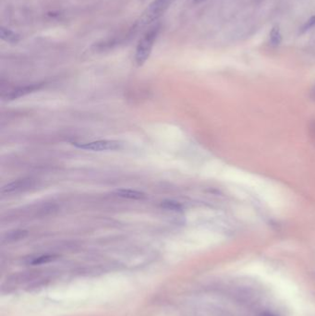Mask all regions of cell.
<instances>
[{"label": "cell", "instance_id": "8fae6325", "mask_svg": "<svg viewBox=\"0 0 315 316\" xmlns=\"http://www.w3.org/2000/svg\"><path fill=\"white\" fill-rule=\"evenodd\" d=\"M28 235V232L26 231H16L10 232L7 235V241H19Z\"/></svg>", "mask_w": 315, "mask_h": 316}, {"label": "cell", "instance_id": "5bb4252c", "mask_svg": "<svg viewBox=\"0 0 315 316\" xmlns=\"http://www.w3.org/2000/svg\"><path fill=\"white\" fill-rule=\"evenodd\" d=\"M195 3H202V2H204L205 0H193Z\"/></svg>", "mask_w": 315, "mask_h": 316}, {"label": "cell", "instance_id": "9c48e42d", "mask_svg": "<svg viewBox=\"0 0 315 316\" xmlns=\"http://www.w3.org/2000/svg\"><path fill=\"white\" fill-rule=\"evenodd\" d=\"M161 207L164 208L165 210L175 211V212H180V211L182 210V206H181L180 203L171 201V200L162 202Z\"/></svg>", "mask_w": 315, "mask_h": 316}, {"label": "cell", "instance_id": "6da1fadb", "mask_svg": "<svg viewBox=\"0 0 315 316\" xmlns=\"http://www.w3.org/2000/svg\"><path fill=\"white\" fill-rule=\"evenodd\" d=\"M160 32V25L155 24L142 35L140 38L135 52V63L138 67L145 65V62L149 60L151 53L155 45V42L158 38Z\"/></svg>", "mask_w": 315, "mask_h": 316}, {"label": "cell", "instance_id": "3957f363", "mask_svg": "<svg viewBox=\"0 0 315 316\" xmlns=\"http://www.w3.org/2000/svg\"><path fill=\"white\" fill-rule=\"evenodd\" d=\"M173 1L174 0H155L146 11L144 20L146 22H151L157 20L162 14L165 13V10L169 8Z\"/></svg>", "mask_w": 315, "mask_h": 316}, {"label": "cell", "instance_id": "30bf717a", "mask_svg": "<svg viewBox=\"0 0 315 316\" xmlns=\"http://www.w3.org/2000/svg\"><path fill=\"white\" fill-rule=\"evenodd\" d=\"M269 41L272 45H279L282 41V35H281L280 30L278 28H273L271 31L270 35H269Z\"/></svg>", "mask_w": 315, "mask_h": 316}, {"label": "cell", "instance_id": "8992f818", "mask_svg": "<svg viewBox=\"0 0 315 316\" xmlns=\"http://www.w3.org/2000/svg\"><path fill=\"white\" fill-rule=\"evenodd\" d=\"M116 195L130 199V200H142L145 197V194L141 191L130 190V189H120L115 191Z\"/></svg>", "mask_w": 315, "mask_h": 316}, {"label": "cell", "instance_id": "5b68a950", "mask_svg": "<svg viewBox=\"0 0 315 316\" xmlns=\"http://www.w3.org/2000/svg\"><path fill=\"white\" fill-rule=\"evenodd\" d=\"M42 87V84H31V85L22 86L19 87L15 90L10 92V94L7 96V98L9 100H14L17 98H20L22 96H25L26 95H29L34 93L35 91H38Z\"/></svg>", "mask_w": 315, "mask_h": 316}, {"label": "cell", "instance_id": "4fadbf2b", "mask_svg": "<svg viewBox=\"0 0 315 316\" xmlns=\"http://www.w3.org/2000/svg\"><path fill=\"white\" fill-rule=\"evenodd\" d=\"M311 97L314 99L315 98V85L313 86V88H312V90H311Z\"/></svg>", "mask_w": 315, "mask_h": 316}, {"label": "cell", "instance_id": "277c9868", "mask_svg": "<svg viewBox=\"0 0 315 316\" xmlns=\"http://www.w3.org/2000/svg\"><path fill=\"white\" fill-rule=\"evenodd\" d=\"M35 184V182L31 179H23L19 181H13L8 185L4 186L2 189L3 193H13L20 191L29 190Z\"/></svg>", "mask_w": 315, "mask_h": 316}, {"label": "cell", "instance_id": "7c38bea8", "mask_svg": "<svg viewBox=\"0 0 315 316\" xmlns=\"http://www.w3.org/2000/svg\"><path fill=\"white\" fill-rule=\"evenodd\" d=\"M310 132H311V136L315 140V121H313L310 126Z\"/></svg>", "mask_w": 315, "mask_h": 316}, {"label": "cell", "instance_id": "7a4b0ae2", "mask_svg": "<svg viewBox=\"0 0 315 316\" xmlns=\"http://www.w3.org/2000/svg\"><path fill=\"white\" fill-rule=\"evenodd\" d=\"M75 146L83 150L93 152H105V151H118L122 149V143L119 140H101L91 141L86 143H75Z\"/></svg>", "mask_w": 315, "mask_h": 316}, {"label": "cell", "instance_id": "52a82bcc", "mask_svg": "<svg viewBox=\"0 0 315 316\" xmlns=\"http://www.w3.org/2000/svg\"><path fill=\"white\" fill-rule=\"evenodd\" d=\"M0 35H1L2 40L6 41L8 43H17L20 39V36L15 34L14 32H12L10 29H6L4 27H1Z\"/></svg>", "mask_w": 315, "mask_h": 316}, {"label": "cell", "instance_id": "ba28073f", "mask_svg": "<svg viewBox=\"0 0 315 316\" xmlns=\"http://www.w3.org/2000/svg\"><path fill=\"white\" fill-rule=\"evenodd\" d=\"M56 258H58V256L54 255V254H45V255L38 256V257L34 258L31 261V264L35 265V266H36V265H43V264H47V263L55 261Z\"/></svg>", "mask_w": 315, "mask_h": 316}]
</instances>
